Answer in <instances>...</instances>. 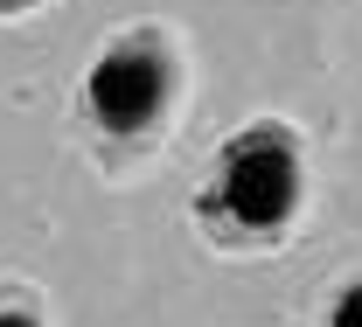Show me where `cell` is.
Listing matches in <instances>:
<instances>
[{"label": "cell", "mask_w": 362, "mask_h": 327, "mask_svg": "<svg viewBox=\"0 0 362 327\" xmlns=\"http://www.w3.org/2000/svg\"><path fill=\"white\" fill-rule=\"evenodd\" d=\"M307 195H314V167H307L300 126L251 119L209 153L202 182L188 195V216L230 258H272L300 237Z\"/></svg>", "instance_id": "6da1fadb"}, {"label": "cell", "mask_w": 362, "mask_h": 327, "mask_svg": "<svg viewBox=\"0 0 362 327\" xmlns=\"http://www.w3.org/2000/svg\"><path fill=\"white\" fill-rule=\"evenodd\" d=\"M181 91H188V63L160 21L112 28L105 49L90 56V70L77 77V133L98 153V167L105 174L146 167L175 126Z\"/></svg>", "instance_id": "7a4b0ae2"}, {"label": "cell", "mask_w": 362, "mask_h": 327, "mask_svg": "<svg viewBox=\"0 0 362 327\" xmlns=\"http://www.w3.org/2000/svg\"><path fill=\"white\" fill-rule=\"evenodd\" d=\"M314 327H362V272H341V279L327 285Z\"/></svg>", "instance_id": "3957f363"}, {"label": "cell", "mask_w": 362, "mask_h": 327, "mask_svg": "<svg viewBox=\"0 0 362 327\" xmlns=\"http://www.w3.org/2000/svg\"><path fill=\"white\" fill-rule=\"evenodd\" d=\"M0 327H49V307L28 279H0Z\"/></svg>", "instance_id": "277c9868"}, {"label": "cell", "mask_w": 362, "mask_h": 327, "mask_svg": "<svg viewBox=\"0 0 362 327\" xmlns=\"http://www.w3.org/2000/svg\"><path fill=\"white\" fill-rule=\"evenodd\" d=\"M35 7H49V0H0V21H21V14H35Z\"/></svg>", "instance_id": "5b68a950"}]
</instances>
